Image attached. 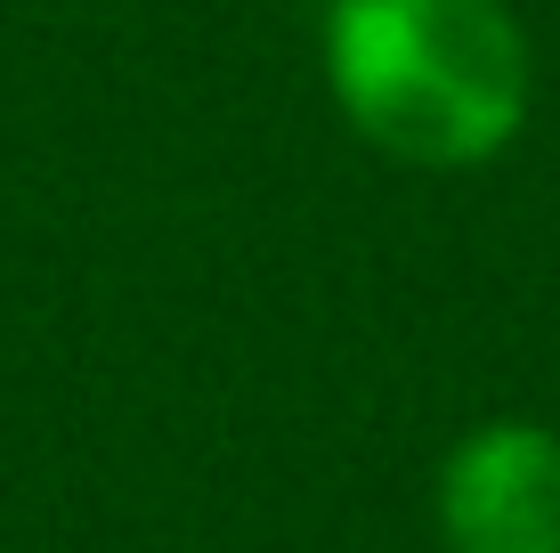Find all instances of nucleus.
Masks as SVG:
<instances>
[{"mask_svg": "<svg viewBox=\"0 0 560 553\" xmlns=\"http://www.w3.org/2000/svg\"><path fill=\"white\" fill-rule=\"evenodd\" d=\"M317 73L350 139L407 171L495 163L536 106L512 0H325Z\"/></svg>", "mask_w": 560, "mask_h": 553, "instance_id": "f257e3e1", "label": "nucleus"}, {"mask_svg": "<svg viewBox=\"0 0 560 553\" xmlns=\"http://www.w3.org/2000/svg\"><path fill=\"white\" fill-rule=\"evenodd\" d=\"M431 521L447 553H560V431L488 415L439 456Z\"/></svg>", "mask_w": 560, "mask_h": 553, "instance_id": "f03ea898", "label": "nucleus"}, {"mask_svg": "<svg viewBox=\"0 0 560 553\" xmlns=\"http://www.w3.org/2000/svg\"><path fill=\"white\" fill-rule=\"evenodd\" d=\"M317 9H325V0H317Z\"/></svg>", "mask_w": 560, "mask_h": 553, "instance_id": "7ed1b4c3", "label": "nucleus"}]
</instances>
